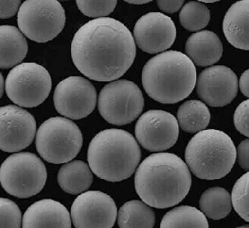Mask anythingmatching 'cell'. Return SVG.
<instances>
[{"mask_svg": "<svg viewBox=\"0 0 249 228\" xmlns=\"http://www.w3.org/2000/svg\"><path fill=\"white\" fill-rule=\"evenodd\" d=\"M137 56L132 33L117 19L99 17L77 30L71 58L77 70L92 81L107 82L125 74Z\"/></svg>", "mask_w": 249, "mask_h": 228, "instance_id": "obj_1", "label": "cell"}, {"mask_svg": "<svg viewBox=\"0 0 249 228\" xmlns=\"http://www.w3.org/2000/svg\"><path fill=\"white\" fill-rule=\"evenodd\" d=\"M134 173V187L139 197L158 209L179 204L191 187V175L186 163L173 153L152 154L141 163Z\"/></svg>", "mask_w": 249, "mask_h": 228, "instance_id": "obj_2", "label": "cell"}, {"mask_svg": "<svg viewBox=\"0 0 249 228\" xmlns=\"http://www.w3.org/2000/svg\"><path fill=\"white\" fill-rule=\"evenodd\" d=\"M196 65L177 51L162 52L144 65L142 82L145 93L161 104H177L196 87Z\"/></svg>", "mask_w": 249, "mask_h": 228, "instance_id": "obj_3", "label": "cell"}, {"mask_svg": "<svg viewBox=\"0 0 249 228\" xmlns=\"http://www.w3.org/2000/svg\"><path fill=\"white\" fill-rule=\"evenodd\" d=\"M142 152L134 137L121 129L98 133L88 148V163L100 179L117 182L130 178L141 163Z\"/></svg>", "mask_w": 249, "mask_h": 228, "instance_id": "obj_4", "label": "cell"}, {"mask_svg": "<svg viewBox=\"0 0 249 228\" xmlns=\"http://www.w3.org/2000/svg\"><path fill=\"white\" fill-rule=\"evenodd\" d=\"M185 161L196 177L214 180L227 176L236 163V146L230 137L217 129H203L188 142Z\"/></svg>", "mask_w": 249, "mask_h": 228, "instance_id": "obj_5", "label": "cell"}, {"mask_svg": "<svg viewBox=\"0 0 249 228\" xmlns=\"http://www.w3.org/2000/svg\"><path fill=\"white\" fill-rule=\"evenodd\" d=\"M83 134L72 121L55 117L45 121L36 132V148L47 163L62 164L80 153Z\"/></svg>", "mask_w": 249, "mask_h": 228, "instance_id": "obj_6", "label": "cell"}, {"mask_svg": "<svg viewBox=\"0 0 249 228\" xmlns=\"http://www.w3.org/2000/svg\"><path fill=\"white\" fill-rule=\"evenodd\" d=\"M47 180L41 158L31 152H15L0 167V184L9 195L28 199L39 194Z\"/></svg>", "mask_w": 249, "mask_h": 228, "instance_id": "obj_7", "label": "cell"}, {"mask_svg": "<svg viewBox=\"0 0 249 228\" xmlns=\"http://www.w3.org/2000/svg\"><path fill=\"white\" fill-rule=\"evenodd\" d=\"M66 22L58 0H26L18 9V26L30 40L46 43L57 37Z\"/></svg>", "mask_w": 249, "mask_h": 228, "instance_id": "obj_8", "label": "cell"}, {"mask_svg": "<svg viewBox=\"0 0 249 228\" xmlns=\"http://www.w3.org/2000/svg\"><path fill=\"white\" fill-rule=\"evenodd\" d=\"M143 107L142 90L127 79H118L106 84L98 98L100 115L106 122L116 126L137 120Z\"/></svg>", "mask_w": 249, "mask_h": 228, "instance_id": "obj_9", "label": "cell"}, {"mask_svg": "<svg viewBox=\"0 0 249 228\" xmlns=\"http://www.w3.org/2000/svg\"><path fill=\"white\" fill-rule=\"evenodd\" d=\"M51 76L46 68L34 62L19 63L6 77L8 98L22 108H36L46 100L51 91Z\"/></svg>", "mask_w": 249, "mask_h": 228, "instance_id": "obj_10", "label": "cell"}, {"mask_svg": "<svg viewBox=\"0 0 249 228\" xmlns=\"http://www.w3.org/2000/svg\"><path fill=\"white\" fill-rule=\"evenodd\" d=\"M55 109L65 118L81 120L93 113L97 106V91L93 83L82 76H70L56 86Z\"/></svg>", "mask_w": 249, "mask_h": 228, "instance_id": "obj_11", "label": "cell"}, {"mask_svg": "<svg viewBox=\"0 0 249 228\" xmlns=\"http://www.w3.org/2000/svg\"><path fill=\"white\" fill-rule=\"evenodd\" d=\"M134 133L144 149L162 152L170 149L179 138V124L172 114L163 110H150L135 124Z\"/></svg>", "mask_w": 249, "mask_h": 228, "instance_id": "obj_12", "label": "cell"}, {"mask_svg": "<svg viewBox=\"0 0 249 228\" xmlns=\"http://www.w3.org/2000/svg\"><path fill=\"white\" fill-rule=\"evenodd\" d=\"M36 132V121L27 110L13 105L0 108V150L13 153L26 149Z\"/></svg>", "mask_w": 249, "mask_h": 228, "instance_id": "obj_13", "label": "cell"}, {"mask_svg": "<svg viewBox=\"0 0 249 228\" xmlns=\"http://www.w3.org/2000/svg\"><path fill=\"white\" fill-rule=\"evenodd\" d=\"M117 218L116 204L107 194L86 191L71 206V220L75 227H113Z\"/></svg>", "mask_w": 249, "mask_h": 228, "instance_id": "obj_14", "label": "cell"}, {"mask_svg": "<svg viewBox=\"0 0 249 228\" xmlns=\"http://www.w3.org/2000/svg\"><path fill=\"white\" fill-rule=\"evenodd\" d=\"M132 36L139 49L148 54H159L173 45L176 28L165 14L149 13L137 21Z\"/></svg>", "mask_w": 249, "mask_h": 228, "instance_id": "obj_15", "label": "cell"}, {"mask_svg": "<svg viewBox=\"0 0 249 228\" xmlns=\"http://www.w3.org/2000/svg\"><path fill=\"white\" fill-rule=\"evenodd\" d=\"M196 91L206 105L213 108L225 107L238 94V78L226 66H212L196 78Z\"/></svg>", "mask_w": 249, "mask_h": 228, "instance_id": "obj_16", "label": "cell"}, {"mask_svg": "<svg viewBox=\"0 0 249 228\" xmlns=\"http://www.w3.org/2000/svg\"><path fill=\"white\" fill-rule=\"evenodd\" d=\"M70 212L57 201L45 199L32 204L22 217V227H71Z\"/></svg>", "mask_w": 249, "mask_h": 228, "instance_id": "obj_17", "label": "cell"}, {"mask_svg": "<svg viewBox=\"0 0 249 228\" xmlns=\"http://www.w3.org/2000/svg\"><path fill=\"white\" fill-rule=\"evenodd\" d=\"M185 55L195 65L208 67L216 64L223 55V44L217 33L203 30L196 32L185 44Z\"/></svg>", "mask_w": 249, "mask_h": 228, "instance_id": "obj_18", "label": "cell"}, {"mask_svg": "<svg viewBox=\"0 0 249 228\" xmlns=\"http://www.w3.org/2000/svg\"><path fill=\"white\" fill-rule=\"evenodd\" d=\"M249 0L234 3L226 13L223 32L227 41L240 50H249Z\"/></svg>", "mask_w": 249, "mask_h": 228, "instance_id": "obj_19", "label": "cell"}, {"mask_svg": "<svg viewBox=\"0 0 249 228\" xmlns=\"http://www.w3.org/2000/svg\"><path fill=\"white\" fill-rule=\"evenodd\" d=\"M28 42L25 35L13 26H0V69L13 68L26 58Z\"/></svg>", "mask_w": 249, "mask_h": 228, "instance_id": "obj_20", "label": "cell"}, {"mask_svg": "<svg viewBox=\"0 0 249 228\" xmlns=\"http://www.w3.org/2000/svg\"><path fill=\"white\" fill-rule=\"evenodd\" d=\"M93 172L83 161L65 163L58 172V184L65 192L77 195L86 192L93 184Z\"/></svg>", "mask_w": 249, "mask_h": 228, "instance_id": "obj_21", "label": "cell"}, {"mask_svg": "<svg viewBox=\"0 0 249 228\" xmlns=\"http://www.w3.org/2000/svg\"><path fill=\"white\" fill-rule=\"evenodd\" d=\"M177 122L187 133L196 134L206 129L211 121V113L203 101L187 100L177 111Z\"/></svg>", "mask_w": 249, "mask_h": 228, "instance_id": "obj_22", "label": "cell"}, {"mask_svg": "<svg viewBox=\"0 0 249 228\" xmlns=\"http://www.w3.org/2000/svg\"><path fill=\"white\" fill-rule=\"evenodd\" d=\"M117 223L119 227H153L156 223V215L151 206L143 201L132 200L122 205L117 211Z\"/></svg>", "mask_w": 249, "mask_h": 228, "instance_id": "obj_23", "label": "cell"}, {"mask_svg": "<svg viewBox=\"0 0 249 228\" xmlns=\"http://www.w3.org/2000/svg\"><path fill=\"white\" fill-rule=\"evenodd\" d=\"M200 211L206 217L213 220H220L232 211L231 195L227 190L214 187L208 189L202 194L199 200Z\"/></svg>", "mask_w": 249, "mask_h": 228, "instance_id": "obj_24", "label": "cell"}, {"mask_svg": "<svg viewBox=\"0 0 249 228\" xmlns=\"http://www.w3.org/2000/svg\"><path fill=\"white\" fill-rule=\"evenodd\" d=\"M163 227H209L208 219L200 210L191 206H178L170 210L161 221Z\"/></svg>", "mask_w": 249, "mask_h": 228, "instance_id": "obj_25", "label": "cell"}, {"mask_svg": "<svg viewBox=\"0 0 249 228\" xmlns=\"http://www.w3.org/2000/svg\"><path fill=\"white\" fill-rule=\"evenodd\" d=\"M210 9L201 2L191 1L181 7L179 14L180 24L190 32H198L205 29L210 22Z\"/></svg>", "mask_w": 249, "mask_h": 228, "instance_id": "obj_26", "label": "cell"}, {"mask_svg": "<svg viewBox=\"0 0 249 228\" xmlns=\"http://www.w3.org/2000/svg\"><path fill=\"white\" fill-rule=\"evenodd\" d=\"M249 174L246 173L236 181L233 187L232 206L245 221H249Z\"/></svg>", "mask_w": 249, "mask_h": 228, "instance_id": "obj_27", "label": "cell"}, {"mask_svg": "<svg viewBox=\"0 0 249 228\" xmlns=\"http://www.w3.org/2000/svg\"><path fill=\"white\" fill-rule=\"evenodd\" d=\"M78 9L88 17H105L114 11L117 0H76Z\"/></svg>", "mask_w": 249, "mask_h": 228, "instance_id": "obj_28", "label": "cell"}, {"mask_svg": "<svg viewBox=\"0 0 249 228\" xmlns=\"http://www.w3.org/2000/svg\"><path fill=\"white\" fill-rule=\"evenodd\" d=\"M22 217L18 205L11 200L0 198V227H21Z\"/></svg>", "mask_w": 249, "mask_h": 228, "instance_id": "obj_29", "label": "cell"}, {"mask_svg": "<svg viewBox=\"0 0 249 228\" xmlns=\"http://www.w3.org/2000/svg\"><path fill=\"white\" fill-rule=\"evenodd\" d=\"M249 101L244 100L237 107L234 113V125L239 133L248 137L249 136Z\"/></svg>", "mask_w": 249, "mask_h": 228, "instance_id": "obj_30", "label": "cell"}, {"mask_svg": "<svg viewBox=\"0 0 249 228\" xmlns=\"http://www.w3.org/2000/svg\"><path fill=\"white\" fill-rule=\"evenodd\" d=\"M21 0H0V19L11 18L17 15Z\"/></svg>", "mask_w": 249, "mask_h": 228, "instance_id": "obj_31", "label": "cell"}, {"mask_svg": "<svg viewBox=\"0 0 249 228\" xmlns=\"http://www.w3.org/2000/svg\"><path fill=\"white\" fill-rule=\"evenodd\" d=\"M236 159L239 165L245 169H249V140L245 139L236 148Z\"/></svg>", "mask_w": 249, "mask_h": 228, "instance_id": "obj_32", "label": "cell"}, {"mask_svg": "<svg viewBox=\"0 0 249 228\" xmlns=\"http://www.w3.org/2000/svg\"><path fill=\"white\" fill-rule=\"evenodd\" d=\"M157 5L165 14L177 13L183 6L184 0H156Z\"/></svg>", "mask_w": 249, "mask_h": 228, "instance_id": "obj_33", "label": "cell"}, {"mask_svg": "<svg viewBox=\"0 0 249 228\" xmlns=\"http://www.w3.org/2000/svg\"><path fill=\"white\" fill-rule=\"evenodd\" d=\"M238 86L241 90V93L246 97L248 98L249 96V71L248 70H245L241 77H240V81H238Z\"/></svg>", "mask_w": 249, "mask_h": 228, "instance_id": "obj_34", "label": "cell"}, {"mask_svg": "<svg viewBox=\"0 0 249 228\" xmlns=\"http://www.w3.org/2000/svg\"><path fill=\"white\" fill-rule=\"evenodd\" d=\"M124 1L127 2V3H130V4H145V3H149L151 1H153V0H124Z\"/></svg>", "mask_w": 249, "mask_h": 228, "instance_id": "obj_35", "label": "cell"}, {"mask_svg": "<svg viewBox=\"0 0 249 228\" xmlns=\"http://www.w3.org/2000/svg\"><path fill=\"white\" fill-rule=\"evenodd\" d=\"M5 87V83H4V79H3V75L0 73V98H2L3 93H4V88Z\"/></svg>", "mask_w": 249, "mask_h": 228, "instance_id": "obj_36", "label": "cell"}, {"mask_svg": "<svg viewBox=\"0 0 249 228\" xmlns=\"http://www.w3.org/2000/svg\"><path fill=\"white\" fill-rule=\"evenodd\" d=\"M198 2H203V3H214V2H218L221 1V0H197Z\"/></svg>", "mask_w": 249, "mask_h": 228, "instance_id": "obj_37", "label": "cell"}, {"mask_svg": "<svg viewBox=\"0 0 249 228\" xmlns=\"http://www.w3.org/2000/svg\"><path fill=\"white\" fill-rule=\"evenodd\" d=\"M58 1H69V0H58Z\"/></svg>", "mask_w": 249, "mask_h": 228, "instance_id": "obj_38", "label": "cell"}]
</instances>
